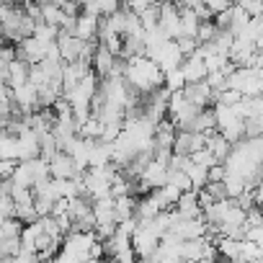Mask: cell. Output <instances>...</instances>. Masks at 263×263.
<instances>
[{"mask_svg": "<svg viewBox=\"0 0 263 263\" xmlns=\"http://www.w3.org/2000/svg\"><path fill=\"white\" fill-rule=\"evenodd\" d=\"M158 26L163 29V34H165L171 42H178V39H181V11H178L176 3H163V6H160Z\"/></svg>", "mask_w": 263, "mask_h": 263, "instance_id": "cell-1", "label": "cell"}, {"mask_svg": "<svg viewBox=\"0 0 263 263\" xmlns=\"http://www.w3.org/2000/svg\"><path fill=\"white\" fill-rule=\"evenodd\" d=\"M204 147H206V137L204 135H196V132H178L176 142H173V155L191 158L194 153H199Z\"/></svg>", "mask_w": 263, "mask_h": 263, "instance_id": "cell-2", "label": "cell"}, {"mask_svg": "<svg viewBox=\"0 0 263 263\" xmlns=\"http://www.w3.org/2000/svg\"><path fill=\"white\" fill-rule=\"evenodd\" d=\"M93 72V67L88 65V62H65L62 65V96H67L83 78H88Z\"/></svg>", "mask_w": 263, "mask_h": 263, "instance_id": "cell-3", "label": "cell"}, {"mask_svg": "<svg viewBox=\"0 0 263 263\" xmlns=\"http://www.w3.org/2000/svg\"><path fill=\"white\" fill-rule=\"evenodd\" d=\"M13 106H16L24 116L36 114V111H39V90H36L31 83L16 88V90H13Z\"/></svg>", "mask_w": 263, "mask_h": 263, "instance_id": "cell-4", "label": "cell"}, {"mask_svg": "<svg viewBox=\"0 0 263 263\" xmlns=\"http://www.w3.org/2000/svg\"><path fill=\"white\" fill-rule=\"evenodd\" d=\"M42 158V145H39V135L31 132L29 126H24V132L18 135V163H29Z\"/></svg>", "mask_w": 263, "mask_h": 263, "instance_id": "cell-5", "label": "cell"}, {"mask_svg": "<svg viewBox=\"0 0 263 263\" xmlns=\"http://www.w3.org/2000/svg\"><path fill=\"white\" fill-rule=\"evenodd\" d=\"M57 49L62 54V62H78L83 60V52H85V42H80L78 36L67 34V31H60L57 36Z\"/></svg>", "mask_w": 263, "mask_h": 263, "instance_id": "cell-6", "label": "cell"}, {"mask_svg": "<svg viewBox=\"0 0 263 263\" xmlns=\"http://www.w3.org/2000/svg\"><path fill=\"white\" fill-rule=\"evenodd\" d=\"M49 176H52L54 181H72V178L78 176L72 158H70L67 153H57V155L49 160ZM83 176H85V173H83Z\"/></svg>", "mask_w": 263, "mask_h": 263, "instance_id": "cell-7", "label": "cell"}, {"mask_svg": "<svg viewBox=\"0 0 263 263\" xmlns=\"http://www.w3.org/2000/svg\"><path fill=\"white\" fill-rule=\"evenodd\" d=\"M98 24H101V18L83 13V16L75 18V31H72V36H78L80 42H96V39H98Z\"/></svg>", "mask_w": 263, "mask_h": 263, "instance_id": "cell-8", "label": "cell"}, {"mask_svg": "<svg viewBox=\"0 0 263 263\" xmlns=\"http://www.w3.org/2000/svg\"><path fill=\"white\" fill-rule=\"evenodd\" d=\"M181 72H183V80L186 85H194V83H204L206 80V67H204V60H199L196 54L194 57H186L183 65H181Z\"/></svg>", "mask_w": 263, "mask_h": 263, "instance_id": "cell-9", "label": "cell"}, {"mask_svg": "<svg viewBox=\"0 0 263 263\" xmlns=\"http://www.w3.org/2000/svg\"><path fill=\"white\" fill-rule=\"evenodd\" d=\"M93 217H96V227H98V224H111V227H116V219H114V199L106 196V199L93 201Z\"/></svg>", "mask_w": 263, "mask_h": 263, "instance_id": "cell-10", "label": "cell"}, {"mask_svg": "<svg viewBox=\"0 0 263 263\" xmlns=\"http://www.w3.org/2000/svg\"><path fill=\"white\" fill-rule=\"evenodd\" d=\"M176 212L183 217V219H194V217H201V209H199V199H196V191H186L181 194L178 204H176Z\"/></svg>", "mask_w": 263, "mask_h": 263, "instance_id": "cell-11", "label": "cell"}, {"mask_svg": "<svg viewBox=\"0 0 263 263\" xmlns=\"http://www.w3.org/2000/svg\"><path fill=\"white\" fill-rule=\"evenodd\" d=\"M135 209H137V199L135 196L114 199V219H116V224H121L126 219H135Z\"/></svg>", "mask_w": 263, "mask_h": 263, "instance_id": "cell-12", "label": "cell"}, {"mask_svg": "<svg viewBox=\"0 0 263 263\" xmlns=\"http://www.w3.org/2000/svg\"><path fill=\"white\" fill-rule=\"evenodd\" d=\"M206 150H209V153H212L219 163H224V160L230 158V153H232V145H230V142L219 135V132H212V135L206 137Z\"/></svg>", "mask_w": 263, "mask_h": 263, "instance_id": "cell-13", "label": "cell"}, {"mask_svg": "<svg viewBox=\"0 0 263 263\" xmlns=\"http://www.w3.org/2000/svg\"><path fill=\"white\" fill-rule=\"evenodd\" d=\"M29 65L26 62H21V60H13L11 62V67H8V88L11 90H16V88H21V85H26L29 83Z\"/></svg>", "mask_w": 263, "mask_h": 263, "instance_id": "cell-14", "label": "cell"}, {"mask_svg": "<svg viewBox=\"0 0 263 263\" xmlns=\"http://www.w3.org/2000/svg\"><path fill=\"white\" fill-rule=\"evenodd\" d=\"M191 132H196V135H204V137H209L212 132H217V116H214V108H204V111H199V116H196Z\"/></svg>", "mask_w": 263, "mask_h": 263, "instance_id": "cell-15", "label": "cell"}, {"mask_svg": "<svg viewBox=\"0 0 263 263\" xmlns=\"http://www.w3.org/2000/svg\"><path fill=\"white\" fill-rule=\"evenodd\" d=\"M0 160H18V137L0 129Z\"/></svg>", "mask_w": 263, "mask_h": 263, "instance_id": "cell-16", "label": "cell"}, {"mask_svg": "<svg viewBox=\"0 0 263 263\" xmlns=\"http://www.w3.org/2000/svg\"><path fill=\"white\" fill-rule=\"evenodd\" d=\"M183 173L189 176V181H191L194 191L206 189V183H209V171H206V168H201V165H196V163H191V160H189V165H186V171H183Z\"/></svg>", "mask_w": 263, "mask_h": 263, "instance_id": "cell-17", "label": "cell"}, {"mask_svg": "<svg viewBox=\"0 0 263 263\" xmlns=\"http://www.w3.org/2000/svg\"><path fill=\"white\" fill-rule=\"evenodd\" d=\"M199 18L194 11H181V36L186 39H196V31H199Z\"/></svg>", "mask_w": 263, "mask_h": 263, "instance_id": "cell-18", "label": "cell"}, {"mask_svg": "<svg viewBox=\"0 0 263 263\" xmlns=\"http://www.w3.org/2000/svg\"><path fill=\"white\" fill-rule=\"evenodd\" d=\"M57 36H60V29H57V26H49V24H44V21L34 26V39L42 42V44H47V47H49V44H57Z\"/></svg>", "mask_w": 263, "mask_h": 263, "instance_id": "cell-19", "label": "cell"}, {"mask_svg": "<svg viewBox=\"0 0 263 263\" xmlns=\"http://www.w3.org/2000/svg\"><path fill=\"white\" fill-rule=\"evenodd\" d=\"M248 21H250V18H248V13L235 3V6L230 8V34H232V36H237V34L248 26Z\"/></svg>", "mask_w": 263, "mask_h": 263, "instance_id": "cell-20", "label": "cell"}, {"mask_svg": "<svg viewBox=\"0 0 263 263\" xmlns=\"http://www.w3.org/2000/svg\"><path fill=\"white\" fill-rule=\"evenodd\" d=\"M168 183H171L173 189H178L181 194L194 191V186H191V181H189V176H186L183 171H168Z\"/></svg>", "mask_w": 263, "mask_h": 263, "instance_id": "cell-21", "label": "cell"}, {"mask_svg": "<svg viewBox=\"0 0 263 263\" xmlns=\"http://www.w3.org/2000/svg\"><path fill=\"white\" fill-rule=\"evenodd\" d=\"M214 36H217L214 18H212V21H201V24H199V31H196V42H199V44H212Z\"/></svg>", "mask_w": 263, "mask_h": 263, "instance_id": "cell-22", "label": "cell"}, {"mask_svg": "<svg viewBox=\"0 0 263 263\" xmlns=\"http://www.w3.org/2000/svg\"><path fill=\"white\" fill-rule=\"evenodd\" d=\"M163 88H165L168 93H178V90H183V88H186V80H183V72H181V67L165 75V83H163Z\"/></svg>", "mask_w": 263, "mask_h": 263, "instance_id": "cell-23", "label": "cell"}, {"mask_svg": "<svg viewBox=\"0 0 263 263\" xmlns=\"http://www.w3.org/2000/svg\"><path fill=\"white\" fill-rule=\"evenodd\" d=\"M189 160H191V163H196V165H201V168H206V171H209V168H214V165H222V163H219V160L206 150V147H204V150H199V153H194Z\"/></svg>", "mask_w": 263, "mask_h": 263, "instance_id": "cell-24", "label": "cell"}, {"mask_svg": "<svg viewBox=\"0 0 263 263\" xmlns=\"http://www.w3.org/2000/svg\"><path fill=\"white\" fill-rule=\"evenodd\" d=\"M237 6L248 13V18H263V3L260 0H242Z\"/></svg>", "mask_w": 263, "mask_h": 263, "instance_id": "cell-25", "label": "cell"}, {"mask_svg": "<svg viewBox=\"0 0 263 263\" xmlns=\"http://www.w3.org/2000/svg\"><path fill=\"white\" fill-rule=\"evenodd\" d=\"M0 219H16V204L11 196H0Z\"/></svg>", "mask_w": 263, "mask_h": 263, "instance_id": "cell-26", "label": "cell"}, {"mask_svg": "<svg viewBox=\"0 0 263 263\" xmlns=\"http://www.w3.org/2000/svg\"><path fill=\"white\" fill-rule=\"evenodd\" d=\"M206 8H209V13H212V18H214V16H222V13H227V11L232 8V3H230V0H209V3H206Z\"/></svg>", "mask_w": 263, "mask_h": 263, "instance_id": "cell-27", "label": "cell"}, {"mask_svg": "<svg viewBox=\"0 0 263 263\" xmlns=\"http://www.w3.org/2000/svg\"><path fill=\"white\" fill-rule=\"evenodd\" d=\"M18 168V160H0V181H11Z\"/></svg>", "mask_w": 263, "mask_h": 263, "instance_id": "cell-28", "label": "cell"}, {"mask_svg": "<svg viewBox=\"0 0 263 263\" xmlns=\"http://www.w3.org/2000/svg\"><path fill=\"white\" fill-rule=\"evenodd\" d=\"M196 199H199V209L201 212H206L212 204H214V199H212V194L206 191V189H201V191H196Z\"/></svg>", "mask_w": 263, "mask_h": 263, "instance_id": "cell-29", "label": "cell"}, {"mask_svg": "<svg viewBox=\"0 0 263 263\" xmlns=\"http://www.w3.org/2000/svg\"><path fill=\"white\" fill-rule=\"evenodd\" d=\"M224 176H227L224 165H214V168H209V183H222Z\"/></svg>", "mask_w": 263, "mask_h": 263, "instance_id": "cell-30", "label": "cell"}, {"mask_svg": "<svg viewBox=\"0 0 263 263\" xmlns=\"http://www.w3.org/2000/svg\"><path fill=\"white\" fill-rule=\"evenodd\" d=\"M253 201H255L258 209H263V183H258V186L253 189Z\"/></svg>", "mask_w": 263, "mask_h": 263, "instance_id": "cell-31", "label": "cell"}, {"mask_svg": "<svg viewBox=\"0 0 263 263\" xmlns=\"http://www.w3.org/2000/svg\"><path fill=\"white\" fill-rule=\"evenodd\" d=\"M13 181H0V196H13Z\"/></svg>", "mask_w": 263, "mask_h": 263, "instance_id": "cell-32", "label": "cell"}, {"mask_svg": "<svg viewBox=\"0 0 263 263\" xmlns=\"http://www.w3.org/2000/svg\"><path fill=\"white\" fill-rule=\"evenodd\" d=\"M196 263H217V260H209V258H201V260H196Z\"/></svg>", "mask_w": 263, "mask_h": 263, "instance_id": "cell-33", "label": "cell"}, {"mask_svg": "<svg viewBox=\"0 0 263 263\" xmlns=\"http://www.w3.org/2000/svg\"><path fill=\"white\" fill-rule=\"evenodd\" d=\"M3 47H6V39H3V36H0V52H3Z\"/></svg>", "mask_w": 263, "mask_h": 263, "instance_id": "cell-34", "label": "cell"}, {"mask_svg": "<svg viewBox=\"0 0 263 263\" xmlns=\"http://www.w3.org/2000/svg\"><path fill=\"white\" fill-rule=\"evenodd\" d=\"M98 263H114V260H111V258H101Z\"/></svg>", "mask_w": 263, "mask_h": 263, "instance_id": "cell-35", "label": "cell"}, {"mask_svg": "<svg viewBox=\"0 0 263 263\" xmlns=\"http://www.w3.org/2000/svg\"><path fill=\"white\" fill-rule=\"evenodd\" d=\"M217 263H227V260H222V258H219V260H217Z\"/></svg>", "mask_w": 263, "mask_h": 263, "instance_id": "cell-36", "label": "cell"}, {"mask_svg": "<svg viewBox=\"0 0 263 263\" xmlns=\"http://www.w3.org/2000/svg\"><path fill=\"white\" fill-rule=\"evenodd\" d=\"M240 263H242V260H240Z\"/></svg>", "mask_w": 263, "mask_h": 263, "instance_id": "cell-37", "label": "cell"}]
</instances>
